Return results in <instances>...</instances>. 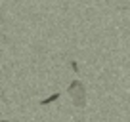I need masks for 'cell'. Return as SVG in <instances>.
Segmentation results:
<instances>
[{"label": "cell", "mask_w": 130, "mask_h": 122, "mask_svg": "<svg viewBox=\"0 0 130 122\" xmlns=\"http://www.w3.org/2000/svg\"><path fill=\"white\" fill-rule=\"evenodd\" d=\"M69 95L73 99V105L82 109L86 107V90H84V84L80 80H73L69 84Z\"/></svg>", "instance_id": "6da1fadb"}, {"label": "cell", "mask_w": 130, "mask_h": 122, "mask_svg": "<svg viewBox=\"0 0 130 122\" xmlns=\"http://www.w3.org/2000/svg\"><path fill=\"white\" fill-rule=\"evenodd\" d=\"M59 92H56V94H52V95H48V97H46V99H42V101H40V105L42 107H46V105H50V103H54V101H57V99H59Z\"/></svg>", "instance_id": "7a4b0ae2"}, {"label": "cell", "mask_w": 130, "mask_h": 122, "mask_svg": "<svg viewBox=\"0 0 130 122\" xmlns=\"http://www.w3.org/2000/svg\"><path fill=\"white\" fill-rule=\"evenodd\" d=\"M71 67H73L75 73H78V65H77V61H71Z\"/></svg>", "instance_id": "3957f363"}, {"label": "cell", "mask_w": 130, "mask_h": 122, "mask_svg": "<svg viewBox=\"0 0 130 122\" xmlns=\"http://www.w3.org/2000/svg\"><path fill=\"white\" fill-rule=\"evenodd\" d=\"M0 122H8V120H2V118H0Z\"/></svg>", "instance_id": "277c9868"}]
</instances>
